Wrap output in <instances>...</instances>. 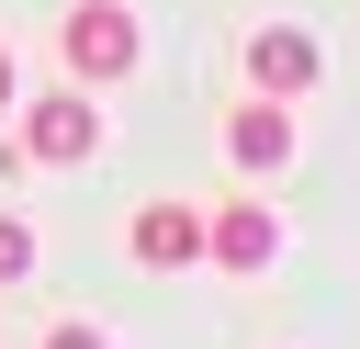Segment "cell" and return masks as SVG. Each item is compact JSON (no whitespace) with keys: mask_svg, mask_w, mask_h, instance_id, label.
<instances>
[{"mask_svg":"<svg viewBox=\"0 0 360 349\" xmlns=\"http://www.w3.org/2000/svg\"><path fill=\"white\" fill-rule=\"evenodd\" d=\"M225 158H236L248 180H259V169H292V113H281L270 90H259V101H236V113H225Z\"/></svg>","mask_w":360,"mask_h":349,"instance_id":"5","label":"cell"},{"mask_svg":"<svg viewBox=\"0 0 360 349\" xmlns=\"http://www.w3.org/2000/svg\"><path fill=\"white\" fill-rule=\"evenodd\" d=\"M22 270H34V225H22V214H0V281H22Z\"/></svg>","mask_w":360,"mask_h":349,"instance_id":"7","label":"cell"},{"mask_svg":"<svg viewBox=\"0 0 360 349\" xmlns=\"http://www.w3.org/2000/svg\"><path fill=\"white\" fill-rule=\"evenodd\" d=\"M56 56H68L79 79H124V68H135V11H124V0H79V11L56 23Z\"/></svg>","mask_w":360,"mask_h":349,"instance_id":"1","label":"cell"},{"mask_svg":"<svg viewBox=\"0 0 360 349\" xmlns=\"http://www.w3.org/2000/svg\"><path fill=\"white\" fill-rule=\"evenodd\" d=\"M22 146H34L45 169H79V158L101 146V113H90L79 90H45V101H22Z\"/></svg>","mask_w":360,"mask_h":349,"instance_id":"2","label":"cell"},{"mask_svg":"<svg viewBox=\"0 0 360 349\" xmlns=\"http://www.w3.org/2000/svg\"><path fill=\"white\" fill-rule=\"evenodd\" d=\"M202 259L214 270H270L281 259V214L270 203H214L202 214Z\"/></svg>","mask_w":360,"mask_h":349,"instance_id":"3","label":"cell"},{"mask_svg":"<svg viewBox=\"0 0 360 349\" xmlns=\"http://www.w3.org/2000/svg\"><path fill=\"white\" fill-rule=\"evenodd\" d=\"M45 349H112V338H101V326H56Z\"/></svg>","mask_w":360,"mask_h":349,"instance_id":"8","label":"cell"},{"mask_svg":"<svg viewBox=\"0 0 360 349\" xmlns=\"http://www.w3.org/2000/svg\"><path fill=\"white\" fill-rule=\"evenodd\" d=\"M315 68H326V56H315V34H304V23H259V34H248V79H259L270 101L315 90Z\"/></svg>","mask_w":360,"mask_h":349,"instance_id":"4","label":"cell"},{"mask_svg":"<svg viewBox=\"0 0 360 349\" xmlns=\"http://www.w3.org/2000/svg\"><path fill=\"white\" fill-rule=\"evenodd\" d=\"M0 113H11V56H0Z\"/></svg>","mask_w":360,"mask_h":349,"instance_id":"9","label":"cell"},{"mask_svg":"<svg viewBox=\"0 0 360 349\" xmlns=\"http://www.w3.org/2000/svg\"><path fill=\"white\" fill-rule=\"evenodd\" d=\"M124 248H135L146 270H191V259H202V203H146V214L124 225Z\"/></svg>","mask_w":360,"mask_h":349,"instance_id":"6","label":"cell"}]
</instances>
